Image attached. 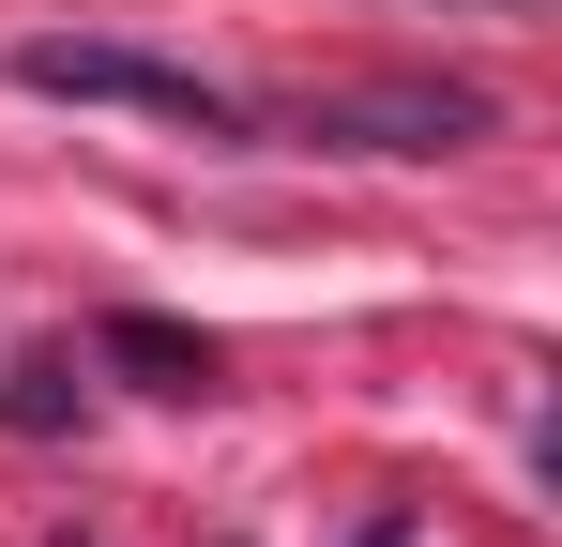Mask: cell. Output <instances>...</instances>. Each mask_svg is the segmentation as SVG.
<instances>
[{
    "mask_svg": "<svg viewBox=\"0 0 562 547\" xmlns=\"http://www.w3.org/2000/svg\"><path fill=\"white\" fill-rule=\"evenodd\" d=\"M61 547H77V533H61Z\"/></svg>",
    "mask_w": 562,
    "mask_h": 547,
    "instance_id": "obj_6",
    "label": "cell"
},
{
    "mask_svg": "<svg viewBox=\"0 0 562 547\" xmlns=\"http://www.w3.org/2000/svg\"><path fill=\"white\" fill-rule=\"evenodd\" d=\"M471 15H532V0H471Z\"/></svg>",
    "mask_w": 562,
    "mask_h": 547,
    "instance_id": "obj_5",
    "label": "cell"
},
{
    "mask_svg": "<svg viewBox=\"0 0 562 547\" xmlns=\"http://www.w3.org/2000/svg\"><path fill=\"white\" fill-rule=\"evenodd\" d=\"M92 350L137 380V395H213V335H183V320H153V304H106Z\"/></svg>",
    "mask_w": 562,
    "mask_h": 547,
    "instance_id": "obj_3",
    "label": "cell"
},
{
    "mask_svg": "<svg viewBox=\"0 0 562 547\" xmlns=\"http://www.w3.org/2000/svg\"><path fill=\"white\" fill-rule=\"evenodd\" d=\"M0 426H15V442H61V426H77V350H15L0 365Z\"/></svg>",
    "mask_w": 562,
    "mask_h": 547,
    "instance_id": "obj_4",
    "label": "cell"
},
{
    "mask_svg": "<svg viewBox=\"0 0 562 547\" xmlns=\"http://www.w3.org/2000/svg\"><path fill=\"white\" fill-rule=\"evenodd\" d=\"M15 91H46V107H137V122H183V137H244V107L198 77V62L106 46V31H31L15 46Z\"/></svg>",
    "mask_w": 562,
    "mask_h": 547,
    "instance_id": "obj_1",
    "label": "cell"
},
{
    "mask_svg": "<svg viewBox=\"0 0 562 547\" xmlns=\"http://www.w3.org/2000/svg\"><path fill=\"white\" fill-rule=\"evenodd\" d=\"M486 122H502V107L471 77H380V91H319L289 137H304V153H471Z\"/></svg>",
    "mask_w": 562,
    "mask_h": 547,
    "instance_id": "obj_2",
    "label": "cell"
}]
</instances>
